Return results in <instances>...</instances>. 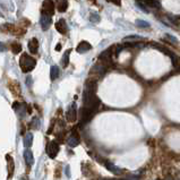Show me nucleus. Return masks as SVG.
I'll use <instances>...</instances> for the list:
<instances>
[{
  "instance_id": "27",
  "label": "nucleus",
  "mask_w": 180,
  "mask_h": 180,
  "mask_svg": "<svg viewBox=\"0 0 180 180\" xmlns=\"http://www.w3.org/2000/svg\"><path fill=\"white\" fill-rule=\"evenodd\" d=\"M26 84H27L28 87L32 86V77H30V76H28V77L26 78Z\"/></svg>"
},
{
  "instance_id": "14",
  "label": "nucleus",
  "mask_w": 180,
  "mask_h": 180,
  "mask_svg": "<svg viewBox=\"0 0 180 180\" xmlns=\"http://www.w3.org/2000/svg\"><path fill=\"white\" fill-rule=\"evenodd\" d=\"M142 2H144L149 8H155V9H160L161 8V3L158 0H142Z\"/></svg>"
},
{
  "instance_id": "24",
  "label": "nucleus",
  "mask_w": 180,
  "mask_h": 180,
  "mask_svg": "<svg viewBox=\"0 0 180 180\" xmlns=\"http://www.w3.org/2000/svg\"><path fill=\"white\" fill-rule=\"evenodd\" d=\"M136 5H137V7H138V8H140V9L143 10L144 12H149V9H147V8L145 7V3H144V2H142V1H137Z\"/></svg>"
},
{
  "instance_id": "21",
  "label": "nucleus",
  "mask_w": 180,
  "mask_h": 180,
  "mask_svg": "<svg viewBox=\"0 0 180 180\" xmlns=\"http://www.w3.org/2000/svg\"><path fill=\"white\" fill-rule=\"evenodd\" d=\"M90 21L94 24H97L100 22V15L97 12H91V16H90Z\"/></svg>"
},
{
  "instance_id": "32",
  "label": "nucleus",
  "mask_w": 180,
  "mask_h": 180,
  "mask_svg": "<svg viewBox=\"0 0 180 180\" xmlns=\"http://www.w3.org/2000/svg\"><path fill=\"white\" fill-rule=\"evenodd\" d=\"M90 1H92V2H93V3H95V2H96V0H90Z\"/></svg>"
},
{
  "instance_id": "10",
  "label": "nucleus",
  "mask_w": 180,
  "mask_h": 180,
  "mask_svg": "<svg viewBox=\"0 0 180 180\" xmlns=\"http://www.w3.org/2000/svg\"><path fill=\"white\" fill-rule=\"evenodd\" d=\"M104 164H106V168L108 169L110 172H112V173H115V174H121L122 173V171H124L121 168L115 165L113 163H111V162H106Z\"/></svg>"
},
{
  "instance_id": "22",
  "label": "nucleus",
  "mask_w": 180,
  "mask_h": 180,
  "mask_svg": "<svg viewBox=\"0 0 180 180\" xmlns=\"http://www.w3.org/2000/svg\"><path fill=\"white\" fill-rule=\"evenodd\" d=\"M136 25L138 26V27H142V28L149 27V23L146 22V21H142V19H137V21H136Z\"/></svg>"
},
{
  "instance_id": "33",
  "label": "nucleus",
  "mask_w": 180,
  "mask_h": 180,
  "mask_svg": "<svg viewBox=\"0 0 180 180\" xmlns=\"http://www.w3.org/2000/svg\"><path fill=\"white\" fill-rule=\"evenodd\" d=\"M1 16H2V14H1V12H0V17H1Z\"/></svg>"
},
{
  "instance_id": "25",
  "label": "nucleus",
  "mask_w": 180,
  "mask_h": 180,
  "mask_svg": "<svg viewBox=\"0 0 180 180\" xmlns=\"http://www.w3.org/2000/svg\"><path fill=\"white\" fill-rule=\"evenodd\" d=\"M165 39H168V40L170 41L171 43L178 44V40H177V37L172 36V35H170V34H165Z\"/></svg>"
},
{
  "instance_id": "1",
  "label": "nucleus",
  "mask_w": 180,
  "mask_h": 180,
  "mask_svg": "<svg viewBox=\"0 0 180 180\" xmlns=\"http://www.w3.org/2000/svg\"><path fill=\"white\" fill-rule=\"evenodd\" d=\"M35 65H36L35 59L30 54H27V53H23L21 58H19V66H21L23 73H28L33 70Z\"/></svg>"
},
{
  "instance_id": "7",
  "label": "nucleus",
  "mask_w": 180,
  "mask_h": 180,
  "mask_svg": "<svg viewBox=\"0 0 180 180\" xmlns=\"http://www.w3.org/2000/svg\"><path fill=\"white\" fill-rule=\"evenodd\" d=\"M56 30L59 32L60 34H67V32H68V26L66 24L65 19L61 18L56 23Z\"/></svg>"
},
{
  "instance_id": "17",
  "label": "nucleus",
  "mask_w": 180,
  "mask_h": 180,
  "mask_svg": "<svg viewBox=\"0 0 180 180\" xmlns=\"http://www.w3.org/2000/svg\"><path fill=\"white\" fill-rule=\"evenodd\" d=\"M151 45H152L153 48H155V49H158L159 51H161L162 53H165L167 56H170L171 53V51L170 50H168L165 47H163V45H161V44H159V43H151Z\"/></svg>"
},
{
  "instance_id": "19",
  "label": "nucleus",
  "mask_w": 180,
  "mask_h": 180,
  "mask_svg": "<svg viewBox=\"0 0 180 180\" xmlns=\"http://www.w3.org/2000/svg\"><path fill=\"white\" fill-rule=\"evenodd\" d=\"M70 51L72 50H67L65 53H64V56H62V60H61V64H62V67L66 68L69 64V56H70Z\"/></svg>"
},
{
  "instance_id": "12",
  "label": "nucleus",
  "mask_w": 180,
  "mask_h": 180,
  "mask_svg": "<svg viewBox=\"0 0 180 180\" xmlns=\"http://www.w3.org/2000/svg\"><path fill=\"white\" fill-rule=\"evenodd\" d=\"M24 159H25V162L27 163V165H33L34 163V158H33V153H32L31 149H25L24 151Z\"/></svg>"
},
{
  "instance_id": "23",
  "label": "nucleus",
  "mask_w": 180,
  "mask_h": 180,
  "mask_svg": "<svg viewBox=\"0 0 180 180\" xmlns=\"http://www.w3.org/2000/svg\"><path fill=\"white\" fill-rule=\"evenodd\" d=\"M12 51L14 53H18V52H21L22 51V45L19 43H12Z\"/></svg>"
},
{
  "instance_id": "28",
  "label": "nucleus",
  "mask_w": 180,
  "mask_h": 180,
  "mask_svg": "<svg viewBox=\"0 0 180 180\" xmlns=\"http://www.w3.org/2000/svg\"><path fill=\"white\" fill-rule=\"evenodd\" d=\"M109 2H112L115 3V5H117V6H120V0H108Z\"/></svg>"
},
{
  "instance_id": "15",
  "label": "nucleus",
  "mask_w": 180,
  "mask_h": 180,
  "mask_svg": "<svg viewBox=\"0 0 180 180\" xmlns=\"http://www.w3.org/2000/svg\"><path fill=\"white\" fill-rule=\"evenodd\" d=\"M57 8L60 12H64L67 10V6H68V1L67 0H56Z\"/></svg>"
},
{
  "instance_id": "31",
  "label": "nucleus",
  "mask_w": 180,
  "mask_h": 180,
  "mask_svg": "<svg viewBox=\"0 0 180 180\" xmlns=\"http://www.w3.org/2000/svg\"><path fill=\"white\" fill-rule=\"evenodd\" d=\"M60 48H61V45H60V44H58V45L56 47V50H60Z\"/></svg>"
},
{
  "instance_id": "8",
  "label": "nucleus",
  "mask_w": 180,
  "mask_h": 180,
  "mask_svg": "<svg viewBox=\"0 0 180 180\" xmlns=\"http://www.w3.org/2000/svg\"><path fill=\"white\" fill-rule=\"evenodd\" d=\"M43 12L52 16L54 14V3L52 0H44L43 2Z\"/></svg>"
},
{
  "instance_id": "5",
  "label": "nucleus",
  "mask_w": 180,
  "mask_h": 180,
  "mask_svg": "<svg viewBox=\"0 0 180 180\" xmlns=\"http://www.w3.org/2000/svg\"><path fill=\"white\" fill-rule=\"evenodd\" d=\"M66 118L69 122H74L77 119V109H76V103H72L66 112Z\"/></svg>"
},
{
  "instance_id": "18",
  "label": "nucleus",
  "mask_w": 180,
  "mask_h": 180,
  "mask_svg": "<svg viewBox=\"0 0 180 180\" xmlns=\"http://www.w3.org/2000/svg\"><path fill=\"white\" fill-rule=\"evenodd\" d=\"M50 77H51L52 81H54V79H57V78L59 77V68H58V66H52V67H51Z\"/></svg>"
},
{
  "instance_id": "13",
  "label": "nucleus",
  "mask_w": 180,
  "mask_h": 180,
  "mask_svg": "<svg viewBox=\"0 0 180 180\" xmlns=\"http://www.w3.org/2000/svg\"><path fill=\"white\" fill-rule=\"evenodd\" d=\"M67 144H68L70 147H76V146L79 144V138L76 134H73L69 136V138L67 140Z\"/></svg>"
},
{
  "instance_id": "2",
  "label": "nucleus",
  "mask_w": 180,
  "mask_h": 180,
  "mask_svg": "<svg viewBox=\"0 0 180 180\" xmlns=\"http://www.w3.org/2000/svg\"><path fill=\"white\" fill-rule=\"evenodd\" d=\"M113 52H115V47H111V48H108V49H106L99 56L100 62H102V64L106 66L107 68H108L109 66L112 64V54H113Z\"/></svg>"
},
{
  "instance_id": "9",
  "label": "nucleus",
  "mask_w": 180,
  "mask_h": 180,
  "mask_svg": "<svg viewBox=\"0 0 180 180\" xmlns=\"http://www.w3.org/2000/svg\"><path fill=\"white\" fill-rule=\"evenodd\" d=\"M91 49H92V45L87 41H82L81 43L77 45V48H76L78 53H85L87 51H90Z\"/></svg>"
},
{
  "instance_id": "6",
  "label": "nucleus",
  "mask_w": 180,
  "mask_h": 180,
  "mask_svg": "<svg viewBox=\"0 0 180 180\" xmlns=\"http://www.w3.org/2000/svg\"><path fill=\"white\" fill-rule=\"evenodd\" d=\"M107 67L104 65H103L102 62H97V64H95V65L93 66V68H92V70H91L90 74L92 75H97V76H102L104 73H106L107 70Z\"/></svg>"
},
{
  "instance_id": "3",
  "label": "nucleus",
  "mask_w": 180,
  "mask_h": 180,
  "mask_svg": "<svg viewBox=\"0 0 180 180\" xmlns=\"http://www.w3.org/2000/svg\"><path fill=\"white\" fill-rule=\"evenodd\" d=\"M59 144L57 143L56 140H51L47 146V153L48 155L50 156L51 159H54L57 156V154L59 153Z\"/></svg>"
},
{
  "instance_id": "29",
  "label": "nucleus",
  "mask_w": 180,
  "mask_h": 180,
  "mask_svg": "<svg viewBox=\"0 0 180 180\" xmlns=\"http://www.w3.org/2000/svg\"><path fill=\"white\" fill-rule=\"evenodd\" d=\"M66 176H67V177H70V168H69V165H67V167H66Z\"/></svg>"
},
{
  "instance_id": "26",
  "label": "nucleus",
  "mask_w": 180,
  "mask_h": 180,
  "mask_svg": "<svg viewBox=\"0 0 180 180\" xmlns=\"http://www.w3.org/2000/svg\"><path fill=\"white\" fill-rule=\"evenodd\" d=\"M32 127L35 128V129H39V128H40V120L37 118H34L32 120Z\"/></svg>"
},
{
  "instance_id": "4",
  "label": "nucleus",
  "mask_w": 180,
  "mask_h": 180,
  "mask_svg": "<svg viewBox=\"0 0 180 180\" xmlns=\"http://www.w3.org/2000/svg\"><path fill=\"white\" fill-rule=\"evenodd\" d=\"M40 24L43 31L49 30L51 24H52V17H51V15L42 12V15H41V18H40Z\"/></svg>"
},
{
  "instance_id": "16",
  "label": "nucleus",
  "mask_w": 180,
  "mask_h": 180,
  "mask_svg": "<svg viewBox=\"0 0 180 180\" xmlns=\"http://www.w3.org/2000/svg\"><path fill=\"white\" fill-rule=\"evenodd\" d=\"M33 144V134L26 133L24 136V145L25 147H31Z\"/></svg>"
},
{
  "instance_id": "30",
  "label": "nucleus",
  "mask_w": 180,
  "mask_h": 180,
  "mask_svg": "<svg viewBox=\"0 0 180 180\" xmlns=\"http://www.w3.org/2000/svg\"><path fill=\"white\" fill-rule=\"evenodd\" d=\"M5 50H6V47L0 42V51H5Z\"/></svg>"
},
{
  "instance_id": "20",
  "label": "nucleus",
  "mask_w": 180,
  "mask_h": 180,
  "mask_svg": "<svg viewBox=\"0 0 180 180\" xmlns=\"http://www.w3.org/2000/svg\"><path fill=\"white\" fill-rule=\"evenodd\" d=\"M140 40H142V37L140 36H138V35H129V36H126V37H124V42H126V41H128V42H137V41H140Z\"/></svg>"
},
{
  "instance_id": "11",
  "label": "nucleus",
  "mask_w": 180,
  "mask_h": 180,
  "mask_svg": "<svg viewBox=\"0 0 180 180\" xmlns=\"http://www.w3.org/2000/svg\"><path fill=\"white\" fill-rule=\"evenodd\" d=\"M28 50H30V52L33 53V54L37 52V50H39V41H37L35 37L31 39L30 42H28Z\"/></svg>"
}]
</instances>
